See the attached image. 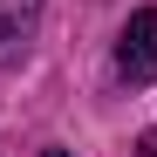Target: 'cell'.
<instances>
[{"label":"cell","instance_id":"cell-1","mask_svg":"<svg viewBox=\"0 0 157 157\" xmlns=\"http://www.w3.org/2000/svg\"><path fill=\"white\" fill-rule=\"evenodd\" d=\"M116 75L130 89L157 82V7H137L123 21V41H116Z\"/></svg>","mask_w":157,"mask_h":157},{"label":"cell","instance_id":"cell-2","mask_svg":"<svg viewBox=\"0 0 157 157\" xmlns=\"http://www.w3.org/2000/svg\"><path fill=\"white\" fill-rule=\"evenodd\" d=\"M34 21H41V0H0V68H14L28 55Z\"/></svg>","mask_w":157,"mask_h":157},{"label":"cell","instance_id":"cell-3","mask_svg":"<svg viewBox=\"0 0 157 157\" xmlns=\"http://www.w3.org/2000/svg\"><path fill=\"white\" fill-rule=\"evenodd\" d=\"M137 157H157V130H144V137H137Z\"/></svg>","mask_w":157,"mask_h":157},{"label":"cell","instance_id":"cell-4","mask_svg":"<svg viewBox=\"0 0 157 157\" xmlns=\"http://www.w3.org/2000/svg\"><path fill=\"white\" fill-rule=\"evenodd\" d=\"M41 157H68V150H41Z\"/></svg>","mask_w":157,"mask_h":157}]
</instances>
